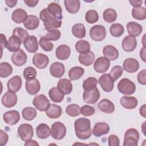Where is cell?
Listing matches in <instances>:
<instances>
[{
	"mask_svg": "<svg viewBox=\"0 0 146 146\" xmlns=\"http://www.w3.org/2000/svg\"><path fill=\"white\" fill-rule=\"evenodd\" d=\"M74 127L75 135L80 139H87L92 133L90 120L86 117L76 119L74 123Z\"/></svg>",
	"mask_w": 146,
	"mask_h": 146,
	"instance_id": "cell-1",
	"label": "cell"
},
{
	"mask_svg": "<svg viewBox=\"0 0 146 146\" xmlns=\"http://www.w3.org/2000/svg\"><path fill=\"white\" fill-rule=\"evenodd\" d=\"M39 18L43 22V25L47 31L59 28L62 23L61 21L57 20L46 8L40 12Z\"/></svg>",
	"mask_w": 146,
	"mask_h": 146,
	"instance_id": "cell-2",
	"label": "cell"
},
{
	"mask_svg": "<svg viewBox=\"0 0 146 146\" xmlns=\"http://www.w3.org/2000/svg\"><path fill=\"white\" fill-rule=\"evenodd\" d=\"M117 90L119 91L125 95H131L136 91L135 83L127 78L121 79L117 84Z\"/></svg>",
	"mask_w": 146,
	"mask_h": 146,
	"instance_id": "cell-3",
	"label": "cell"
},
{
	"mask_svg": "<svg viewBox=\"0 0 146 146\" xmlns=\"http://www.w3.org/2000/svg\"><path fill=\"white\" fill-rule=\"evenodd\" d=\"M139 137V133L136 129L130 128L128 129L124 135L123 145L137 146Z\"/></svg>",
	"mask_w": 146,
	"mask_h": 146,
	"instance_id": "cell-4",
	"label": "cell"
},
{
	"mask_svg": "<svg viewBox=\"0 0 146 146\" xmlns=\"http://www.w3.org/2000/svg\"><path fill=\"white\" fill-rule=\"evenodd\" d=\"M66 133V128L61 122L56 121L51 125V135L53 139L61 140L64 138Z\"/></svg>",
	"mask_w": 146,
	"mask_h": 146,
	"instance_id": "cell-5",
	"label": "cell"
},
{
	"mask_svg": "<svg viewBox=\"0 0 146 146\" xmlns=\"http://www.w3.org/2000/svg\"><path fill=\"white\" fill-rule=\"evenodd\" d=\"M90 36L95 41H102L106 36V28L102 25H95L90 30Z\"/></svg>",
	"mask_w": 146,
	"mask_h": 146,
	"instance_id": "cell-6",
	"label": "cell"
},
{
	"mask_svg": "<svg viewBox=\"0 0 146 146\" xmlns=\"http://www.w3.org/2000/svg\"><path fill=\"white\" fill-rule=\"evenodd\" d=\"M18 134L22 140L26 141L31 139L34 135L33 128L29 124H22L18 128Z\"/></svg>",
	"mask_w": 146,
	"mask_h": 146,
	"instance_id": "cell-7",
	"label": "cell"
},
{
	"mask_svg": "<svg viewBox=\"0 0 146 146\" xmlns=\"http://www.w3.org/2000/svg\"><path fill=\"white\" fill-rule=\"evenodd\" d=\"M33 104L35 108L40 111H46L50 106V101L43 94H39L34 97Z\"/></svg>",
	"mask_w": 146,
	"mask_h": 146,
	"instance_id": "cell-8",
	"label": "cell"
},
{
	"mask_svg": "<svg viewBox=\"0 0 146 146\" xmlns=\"http://www.w3.org/2000/svg\"><path fill=\"white\" fill-rule=\"evenodd\" d=\"M99 98L100 93L96 87L90 90H84L83 94V99L87 104L96 103Z\"/></svg>",
	"mask_w": 146,
	"mask_h": 146,
	"instance_id": "cell-9",
	"label": "cell"
},
{
	"mask_svg": "<svg viewBox=\"0 0 146 146\" xmlns=\"http://www.w3.org/2000/svg\"><path fill=\"white\" fill-rule=\"evenodd\" d=\"M110 66V60L104 56L97 58L94 64L95 71L98 73H104Z\"/></svg>",
	"mask_w": 146,
	"mask_h": 146,
	"instance_id": "cell-10",
	"label": "cell"
},
{
	"mask_svg": "<svg viewBox=\"0 0 146 146\" xmlns=\"http://www.w3.org/2000/svg\"><path fill=\"white\" fill-rule=\"evenodd\" d=\"M98 82L105 92H109L112 91L113 88L114 80L110 74H105L102 75L99 78Z\"/></svg>",
	"mask_w": 146,
	"mask_h": 146,
	"instance_id": "cell-11",
	"label": "cell"
},
{
	"mask_svg": "<svg viewBox=\"0 0 146 146\" xmlns=\"http://www.w3.org/2000/svg\"><path fill=\"white\" fill-rule=\"evenodd\" d=\"M17 100L18 98L15 92L11 91L6 92L2 98V103L7 108L14 107L17 104Z\"/></svg>",
	"mask_w": 146,
	"mask_h": 146,
	"instance_id": "cell-12",
	"label": "cell"
},
{
	"mask_svg": "<svg viewBox=\"0 0 146 146\" xmlns=\"http://www.w3.org/2000/svg\"><path fill=\"white\" fill-rule=\"evenodd\" d=\"M27 55L22 49H19L14 52L11 57L12 62L17 66H21L24 65L27 62Z\"/></svg>",
	"mask_w": 146,
	"mask_h": 146,
	"instance_id": "cell-13",
	"label": "cell"
},
{
	"mask_svg": "<svg viewBox=\"0 0 146 146\" xmlns=\"http://www.w3.org/2000/svg\"><path fill=\"white\" fill-rule=\"evenodd\" d=\"M48 62V57L42 53H36L33 58V63L34 65L39 69L46 68L47 66Z\"/></svg>",
	"mask_w": 146,
	"mask_h": 146,
	"instance_id": "cell-14",
	"label": "cell"
},
{
	"mask_svg": "<svg viewBox=\"0 0 146 146\" xmlns=\"http://www.w3.org/2000/svg\"><path fill=\"white\" fill-rule=\"evenodd\" d=\"M3 119L5 123L7 124L13 125L16 124L20 119V115L18 111L16 110H11L4 113Z\"/></svg>",
	"mask_w": 146,
	"mask_h": 146,
	"instance_id": "cell-15",
	"label": "cell"
},
{
	"mask_svg": "<svg viewBox=\"0 0 146 146\" xmlns=\"http://www.w3.org/2000/svg\"><path fill=\"white\" fill-rule=\"evenodd\" d=\"M137 46V40L135 37L127 35L122 40L121 47L123 50L126 52L133 51Z\"/></svg>",
	"mask_w": 146,
	"mask_h": 146,
	"instance_id": "cell-16",
	"label": "cell"
},
{
	"mask_svg": "<svg viewBox=\"0 0 146 146\" xmlns=\"http://www.w3.org/2000/svg\"><path fill=\"white\" fill-rule=\"evenodd\" d=\"M64 66L63 64L60 62H54L50 67V73L52 76L55 78H61L64 75Z\"/></svg>",
	"mask_w": 146,
	"mask_h": 146,
	"instance_id": "cell-17",
	"label": "cell"
},
{
	"mask_svg": "<svg viewBox=\"0 0 146 146\" xmlns=\"http://www.w3.org/2000/svg\"><path fill=\"white\" fill-rule=\"evenodd\" d=\"M123 69L129 73L136 72L139 68V62L132 58L126 59L123 62Z\"/></svg>",
	"mask_w": 146,
	"mask_h": 146,
	"instance_id": "cell-18",
	"label": "cell"
},
{
	"mask_svg": "<svg viewBox=\"0 0 146 146\" xmlns=\"http://www.w3.org/2000/svg\"><path fill=\"white\" fill-rule=\"evenodd\" d=\"M25 48L31 53H34L38 50V43L37 38L34 35L28 36L23 42Z\"/></svg>",
	"mask_w": 146,
	"mask_h": 146,
	"instance_id": "cell-19",
	"label": "cell"
},
{
	"mask_svg": "<svg viewBox=\"0 0 146 146\" xmlns=\"http://www.w3.org/2000/svg\"><path fill=\"white\" fill-rule=\"evenodd\" d=\"M110 131L109 125L104 122L97 123L95 124L92 133L96 137H100L103 135L107 134Z\"/></svg>",
	"mask_w": 146,
	"mask_h": 146,
	"instance_id": "cell-20",
	"label": "cell"
},
{
	"mask_svg": "<svg viewBox=\"0 0 146 146\" xmlns=\"http://www.w3.org/2000/svg\"><path fill=\"white\" fill-rule=\"evenodd\" d=\"M26 91L30 95H36L40 90V85L37 79L26 80L25 84Z\"/></svg>",
	"mask_w": 146,
	"mask_h": 146,
	"instance_id": "cell-21",
	"label": "cell"
},
{
	"mask_svg": "<svg viewBox=\"0 0 146 146\" xmlns=\"http://www.w3.org/2000/svg\"><path fill=\"white\" fill-rule=\"evenodd\" d=\"M22 79L19 76H14L7 82V89L9 91L17 92L21 89L22 87Z\"/></svg>",
	"mask_w": 146,
	"mask_h": 146,
	"instance_id": "cell-22",
	"label": "cell"
},
{
	"mask_svg": "<svg viewBox=\"0 0 146 146\" xmlns=\"http://www.w3.org/2000/svg\"><path fill=\"white\" fill-rule=\"evenodd\" d=\"M103 54L110 60H115L119 56V51L116 47L112 45H107L103 47Z\"/></svg>",
	"mask_w": 146,
	"mask_h": 146,
	"instance_id": "cell-23",
	"label": "cell"
},
{
	"mask_svg": "<svg viewBox=\"0 0 146 146\" xmlns=\"http://www.w3.org/2000/svg\"><path fill=\"white\" fill-rule=\"evenodd\" d=\"M71 54V50L68 46L62 44L58 46L55 51V55L58 59L60 60L67 59Z\"/></svg>",
	"mask_w": 146,
	"mask_h": 146,
	"instance_id": "cell-24",
	"label": "cell"
},
{
	"mask_svg": "<svg viewBox=\"0 0 146 146\" xmlns=\"http://www.w3.org/2000/svg\"><path fill=\"white\" fill-rule=\"evenodd\" d=\"M99 109L105 113H111L115 111L114 104L107 99H102L98 104Z\"/></svg>",
	"mask_w": 146,
	"mask_h": 146,
	"instance_id": "cell-25",
	"label": "cell"
},
{
	"mask_svg": "<svg viewBox=\"0 0 146 146\" xmlns=\"http://www.w3.org/2000/svg\"><path fill=\"white\" fill-rule=\"evenodd\" d=\"M22 43L21 39L17 36L11 35L7 41L6 47L10 52H15L20 49V46Z\"/></svg>",
	"mask_w": 146,
	"mask_h": 146,
	"instance_id": "cell-26",
	"label": "cell"
},
{
	"mask_svg": "<svg viewBox=\"0 0 146 146\" xmlns=\"http://www.w3.org/2000/svg\"><path fill=\"white\" fill-rule=\"evenodd\" d=\"M121 105L125 108L131 110L136 108L138 104V101L133 96H123L120 100Z\"/></svg>",
	"mask_w": 146,
	"mask_h": 146,
	"instance_id": "cell-27",
	"label": "cell"
},
{
	"mask_svg": "<svg viewBox=\"0 0 146 146\" xmlns=\"http://www.w3.org/2000/svg\"><path fill=\"white\" fill-rule=\"evenodd\" d=\"M36 133L38 138L44 139L50 136L51 129L47 124L41 123L36 128Z\"/></svg>",
	"mask_w": 146,
	"mask_h": 146,
	"instance_id": "cell-28",
	"label": "cell"
},
{
	"mask_svg": "<svg viewBox=\"0 0 146 146\" xmlns=\"http://www.w3.org/2000/svg\"><path fill=\"white\" fill-rule=\"evenodd\" d=\"M46 115L51 119H56L60 116L62 114V108L58 105L50 104L45 111Z\"/></svg>",
	"mask_w": 146,
	"mask_h": 146,
	"instance_id": "cell-29",
	"label": "cell"
},
{
	"mask_svg": "<svg viewBox=\"0 0 146 146\" xmlns=\"http://www.w3.org/2000/svg\"><path fill=\"white\" fill-rule=\"evenodd\" d=\"M57 87L64 94H70L72 90V85L71 81L67 79H60L58 82Z\"/></svg>",
	"mask_w": 146,
	"mask_h": 146,
	"instance_id": "cell-30",
	"label": "cell"
},
{
	"mask_svg": "<svg viewBox=\"0 0 146 146\" xmlns=\"http://www.w3.org/2000/svg\"><path fill=\"white\" fill-rule=\"evenodd\" d=\"M48 11L58 21H60L63 18L62 9L61 6L55 2L50 3L47 6Z\"/></svg>",
	"mask_w": 146,
	"mask_h": 146,
	"instance_id": "cell-31",
	"label": "cell"
},
{
	"mask_svg": "<svg viewBox=\"0 0 146 146\" xmlns=\"http://www.w3.org/2000/svg\"><path fill=\"white\" fill-rule=\"evenodd\" d=\"M27 16V14L25 10L19 8L13 11L11 15V19L16 23H21L25 22Z\"/></svg>",
	"mask_w": 146,
	"mask_h": 146,
	"instance_id": "cell-32",
	"label": "cell"
},
{
	"mask_svg": "<svg viewBox=\"0 0 146 146\" xmlns=\"http://www.w3.org/2000/svg\"><path fill=\"white\" fill-rule=\"evenodd\" d=\"M23 25L27 30H35L39 26V19L35 15H29L23 22Z\"/></svg>",
	"mask_w": 146,
	"mask_h": 146,
	"instance_id": "cell-33",
	"label": "cell"
},
{
	"mask_svg": "<svg viewBox=\"0 0 146 146\" xmlns=\"http://www.w3.org/2000/svg\"><path fill=\"white\" fill-rule=\"evenodd\" d=\"M127 29L128 34L134 37L139 36L143 31L141 25L135 22H128L127 25Z\"/></svg>",
	"mask_w": 146,
	"mask_h": 146,
	"instance_id": "cell-34",
	"label": "cell"
},
{
	"mask_svg": "<svg viewBox=\"0 0 146 146\" xmlns=\"http://www.w3.org/2000/svg\"><path fill=\"white\" fill-rule=\"evenodd\" d=\"M48 95L51 100L55 103L61 102L64 97V94L58 87H55L49 90Z\"/></svg>",
	"mask_w": 146,
	"mask_h": 146,
	"instance_id": "cell-35",
	"label": "cell"
},
{
	"mask_svg": "<svg viewBox=\"0 0 146 146\" xmlns=\"http://www.w3.org/2000/svg\"><path fill=\"white\" fill-rule=\"evenodd\" d=\"M64 3L66 10L70 13L75 14L79 10L80 2L79 0H65Z\"/></svg>",
	"mask_w": 146,
	"mask_h": 146,
	"instance_id": "cell-36",
	"label": "cell"
},
{
	"mask_svg": "<svg viewBox=\"0 0 146 146\" xmlns=\"http://www.w3.org/2000/svg\"><path fill=\"white\" fill-rule=\"evenodd\" d=\"M95 59V55L93 52L89 51L85 54H80L78 57L79 62L85 66L91 65Z\"/></svg>",
	"mask_w": 146,
	"mask_h": 146,
	"instance_id": "cell-37",
	"label": "cell"
},
{
	"mask_svg": "<svg viewBox=\"0 0 146 146\" xmlns=\"http://www.w3.org/2000/svg\"><path fill=\"white\" fill-rule=\"evenodd\" d=\"M84 73V70L79 66H75L71 68L68 73V77L71 80H75L80 79Z\"/></svg>",
	"mask_w": 146,
	"mask_h": 146,
	"instance_id": "cell-38",
	"label": "cell"
},
{
	"mask_svg": "<svg viewBox=\"0 0 146 146\" xmlns=\"http://www.w3.org/2000/svg\"><path fill=\"white\" fill-rule=\"evenodd\" d=\"M72 34L78 38H83L86 36V28L82 23L75 24L71 29Z\"/></svg>",
	"mask_w": 146,
	"mask_h": 146,
	"instance_id": "cell-39",
	"label": "cell"
},
{
	"mask_svg": "<svg viewBox=\"0 0 146 146\" xmlns=\"http://www.w3.org/2000/svg\"><path fill=\"white\" fill-rule=\"evenodd\" d=\"M75 49L80 54H85L90 51V44L85 40H79L75 44Z\"/></svg>",
	"mask_w": 146,
	"mask_h": 146,
	"instance_id": "cell-40",
	"label": "cell"
},
{
	"mask_svg": "<svg viewBox=\"0 0 146 146\" xmlns=\"http://www.w3.org/2000/svg\"><path fill=\"white\" fill-rule=\"evenodd\" d=\"M132 15L135 19L140 21L144 20L146 18V9L142 6L134 7L132 10Z\"/></svg>",
	"mask_w": 146,
	"mask_h": 146,
	"instance_id": "cell-41",
	"label": "cell"
},
{
	"mask_svg": "<svg viewBox=\"0 0 146 146\" xmlns=\"http://www.w3.org/2000/svg\"><path fill=\"white\" fill-rule=\"evenodd\" d=\"M103 17L104 20L108 23H112L116 21L117 18V13L116 11L113 9H107L103 13Z\"/></svg>",
	"mask_w": 146,
	"mask_h": 146,
	"instance_id": "cell-42",
	"label": "cell"
},
{
	"mask_svg": "<svg viewBox=\"0 0 146 146\" xmlns=\"http://www.w3.org/2000/svg\"><path fill=\"white\" fill-rule=\"evenodd\" d=\"M13 67L7 62H2L0 63V76L2 78H7L11 74Z\"/></svg>",
	"mask_w": 146,
	"mask_h": 146,
	"instance_id": "cell-43",
	"label": "cell"
},
{
	"mask_svg": "<svg viewBox=\"0 0 146 146\" xmlns=\"http://www.w3.org/2000/svg\"><path fill=\"white\" fill-rule=\"evenodd\" d=\"M23 118L26 120H32L36 116V111L35 108L30 107H25L22 111Z\"/></svg>",
	"mask_w": 146,
	"mask_h": 146,
	"instance_id": "cell-44",
	"label": "cell"
},
{
	"mask_svg": "<svg viewBox=\"0 0 146 146\" xmlns=\"http://www.w3.org/2000/svg\"><path fill=\"white\" fill-rule=\"evenodd\" d=\"M110 32L113 36L120 37L123 34L124 29L123 25L120 23H113L110 26Z\"/></svg>",
	"mask_w": 146,
	"mask_h": 146,
	"instance_id": "cell-45",
	"label": "cell"
},
{
	"mask_svg": "<svg viewBox=\"0 0 146 146\" xmlns=\"http://www.w3.org/2000/svg\"><path fill=\"white\" fill-rule=\"evenodd\" d=\"M66 112L70 116L75 117L80 115V107L76 104H71L66 107Z\"/></svg>",
	"mask_w": 146,
	"mask_h": 146,
	"instance_id": "cell-46",
	"label": "cell"
},
{
	"mask_svg": "<svg viewBox=\"0 0 146 146\" xmlns=\"http://www.w3.org/2000/svg\"><path fill=\"white\" fill-rule=\"evenodd\" d=\"M12 35L17 36L18 38H19L21 39L22 43H23L24 40L28 36H29V33H27V31L26 30H25L24 29L21 28V27L15 28L13 31Z\"/></svg>",
	"mask_w": 146,
	"mask_h": 146,
	"instance_id": "cell-47",
	"label": "cell"
},
{
	"mask_svg": "<svg viewBox=\"0 0 146 146\" xmlns=\"http://www.w3.org/2000/svg\"><path fill=\"white\" fill-rule=\"evenodd\" d=\"M61 33L60 31L58 29H53L51 30H48L47 33L43 36L46 39L48 40L56 41L60 38Z\"/></svg>",
	"mask_w": 146,
	"mask_h": 146,
	"instance_id": "cell-48",
	"label": "cell"
},
{
	"mask_svg": "<svg viewBox=\"0 0 146 146\" xmlns=\"http://www.w3.org/2000/svg\"><path fill=\"white\" fill-rule=\"evenodd\" d=\"M85 19L88 23H94L99 19V15L96 11L94 10H90L87 11L85 15Z\"/></svg>",
	"mask_w": 146,
	"mask_h": 146,
	"instance_id": "cell-49",
	"label": "cell"
},
{
	"mask_svg": "<svg viewBox=\"0 0 146 146\" xmlns=\"http://www.w3.org/2000/svg\"><path fill=\"white\" fill-rule=\"evenodd\" d=\"M97 79L94 77H89L86 79L83 83V88L84 90H90L96 87Z\"/></svg>",
	"mask_w": 146,
	"mask_h": 146,
	"instance_id": "cell-50",
	"label": "cell"
},
{
	"mask_svg": "<svg viewBox=\"0 0 146 146\" xmlns=\"http://www.w3.org/2000/svg\"><path fill=\"white\" fill-rule=\"evenodd\" d=\"M36 74L37 72L35 68L31 66L27 67L23 71V76L26 80H30L35 79L36 76Z\"/></svg>",
	"mask_w": 146,
	"mask_h": 146,
	"instance_id": "cell-51",
	"label": "cell"
},
{
	"mask_svg": "<svg viewBox=\"0 0 146 146\" xmlns=\"http://www.w3.org/2000/svg\"><path fill=\"white\" fill-rule=\"evenodd\" d=\"M39 43L41 48L45 51H51L53 49V43L51 42L50 40L46 39L43 36L40 38Z\"/></svg>",
	"mask_w": 146,
	"mask_h": 146,
	"instance_id": "cell-52",
	"label": "cell"
},
{
	"mask_svg": "<svg viewBox=\"0 0 146 146\" xmlns=\"http://www.w3.org/2000/svg\"><path fill=\"white\" fill-rule=\"evenodd\" d=\"M123 72V68L122 67L120 66H115L111 69L110 75L115 82L122 75Z\"/></svg>",
	"mask_w": 146,
	"mask_h": 146,
	"instance_id": "cell-53",
	"label": "cell"
},
{
	"mask_svg": "<svg viewBox=\"0 0 146 146\" xmlns=\"http://www.w3.org/2000/svg\"><path fill=\"white\" fill-rule=\"evenodd\" d=\"M80 113L84 116H90L95 113V110L90 106L84 105L80 108Z\"/></svg>",
	"mask_w": 146,
	"mask_h": 146,
	"instance_id": "cell-54",
	"label": "cell"
},
{
	"mask_svg": "<svg viewBox=\"0 0 146 146\" xmlns=\"http://www.w3.org/2000/svg\"><path fill=\"white\" fill-rule=\"evenodd\" d=\"M108 145L110 146H119L120 145V140L115 135H111L108 138Z\"/></svg>",
	"mask_w": 146,
	"mask_h": 146,
	"instance_id": "cell-55",
	"label": "cell"
},
{
	"mask_svg": "<svg viewBox=\"0 0 146 146\" xmlns=\"http://www.w3.org/2000/svg\"><path fill=\"white\" fill-rule=\"evenodd\" d=\"M9 139V136L7 133L3 130H0V145L3 146L7 144Z\"/></svg>",
	"mask_w": 146,
	"mask_h": 146,
	"instance_id": "cell-56",
	"label": "cell"
},
{
	"mask_svg": "<svg viewBox=\"0 0 146 146\" xmlns=\"http://www.w3.org/2000/svg\"><path fill=\"white\" fill-rule=\"evenodd\" d=\"M145 74H146V70H143L141 71L137 75V80L139 82L140 84L142 85H145L146 84V78H145Z\"/></svg>",
	"mask_w": 146,
	"mask_h": 146,
	"instance_id": "cell-57",
	"label": "cell"
},
{
	"mask_svg": "<svg viewBox=\"0 0 146 146\" xmlns=\"http://www.w3.org/2000/svg\"><path fill=\"white\" fill-rule=\"evenodd\" d=\"M24 2L25 4L30 7H35L36 5H37L38 3L39 2L38 0H27V1H24Z\"/></svg>",
	"mask_w": 146,
	"mask_h": 146,
	"instance_id": "cell-58",
	"label": "cell"
},
{
	"mask_svg": "<svg viewBox=\"0 0 146 146\" xmlns=\"http://www.w3.org/2000/svg\"><path fill=\"white\" fill-rule=\"evenodd\" d=\"M0 36H1V46L2 47V50H3L4 47H6L7 40H6V38L5 35H4L3 34H1Z\"/></svg>",
	"mask_w": 146,
	"mask_h": 146,
	"instance_id": "cell-59",
	"label": "cell"
},
{
	"mask_svg": "<svg viewBox=\"0 0 146 146\" xmlns=\"http://www.w3.org/2000/svg\"><path fill=\"white\" fill-rule=\"evenodd\" d=\"M129 3L133 7H138L141 5V4L143 3V1L142 0H132V1H129Z\"/></svg>",
	"mask_w": 146,
	"mask_h": 146,
	"instance_id": "cell-60",
	"label": "cell"
},
{
	"mask_svg": "<svg viewBox=\"0 0 146 146\" xmlns=\"http://www.w3.org/2000/svg\"><path fill=\"white\" fill-rule=\"evenodd\" d=\"M5 2L8 7H13L17 4V0H6Z\"/></svg>",
	"mask_w": 146,
	"mask_h": 146,
	"instance_id": "cell-61",
	"label": "cell"
},
{
	"mask_svg": "<svg viewBox=\"0 0 146 146\" xmlns=\"http://www.w3.org/2000/svg\"><path fill=\"white\" fill-rule=\"evenodd\" d=\"M25 145L27 146V145H39V144L35 141L34 140H28L27 141H26V143H25Z\"/></svg>",
	"mask_w": 146,
	"mask_h": 146,
	"instance_id": "cell-62",
	"label": "cell"
},
{
	"mask_svg": "<svg viewBox=\"0 0 146 146\" xmlns=\"http://www.w3.org/2000/svg\"><path fill=\"white\" fill-rule=\"evenodd\" d=\"M140 56L143 60V62H145V47H143L140 52Z\"/></svg>",
	"mask_w": 146,
	"mask_h": 146,
	"instance_id": "cell-63",
	"label": "cell"
},
{
	"mask_svg": "<svg viewBox=\"0 0 146 146\" xmlns=\"http://www.w3.org/2000/svg\"><path fill=\"white\" fill-rule=\"evenodd\" d=\"M140 114L141 116H142L144 117H145V104H143L142 106L140 107Z\"/></svg>",
	"mask_w": 146,
	"mask_h": 146,
	"instance_id": "cell-64",
	"label": "cell"
}]
</instances>
